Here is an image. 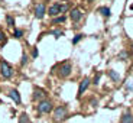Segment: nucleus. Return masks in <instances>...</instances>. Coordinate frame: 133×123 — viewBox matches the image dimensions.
I'll return each mask as SVG.
<instances>
[{"label":"nucleus","instance_id":"obj_23","mask_svg":"<svg viewBox=\"0 0 133 123\" xmlns=\"http://www.w3.org/2000/svg\"><path fill=\"white\" fill-rule=\"evenodd\" d=\"M4 39V32L3 30H0V41H3Z\"/></svg>","mask_w":133,"mask_h":123},{"label":"nucleus","instance_id":"obj_14","mask_svg":"<svg viewBox=\"0 0 133 123\" xmlns=\"http://www.w3.org/2000/svg\"><path fill=\"white\" fill-rule=\"evenodd\" d=\"M109 75H110V78H111V80H114V81H119V78H120L119 74H117L116 71H113V70L109 71Z\"/></svg>","mask_w":133,"mask_h":123},{"label":"nucleus","instance_id":"obj_26","mask_svg":"<svg viewBox=\"0 0 133 123\" xmlns=\"http://www.w3.org/2000/svg\"><path fill=\"white\" fill-rule=\"evenodd\" d=\"M87 2H94V0H87Z\"/></svg>","mask_w":133,"mask_h":123},{"label":"nucleus","instance_id":"obj_2","mask_svg":"<svg viewBox=\"0 0 133 123\" xmlns=\"http://www.w3.org/2000/svg\"><path fill=\"white\" fill-rule=\"evenodd\" d=\"M51 110H52V103H51L49 100H42L38 103V112L42 114L45 113H49Z\"/></svg>","mask_w":133,"mask_h":123},{"label":"nucleus","instance_id":"obj_13","mask_svg":"<svg viewBox=\"0 0 133 123\" xmlns=\"http://www.w3.org/2000/svg\"><path fill=\"white\" fill-rule=\"evenodd\" d=\"M19 123H29V116L26 113H22L19 117Z\"/></svg>","mask_w":133,"mask_h":123},{"label":"nucleus","instance_id":"obj_12","mask_svg":"<svg viewBox=\"0 0 133 123\" xmlns=\"http://www.w3.org/2000/svg\"><path fill=\"white\" fill-rule=\"evenodd\" d=\"M98 12L103 15L104 17H109V16H110V9H109V7H100Z\"/></svg>","mask_w":133,"mask_h":123},{"label":"nucleus","instance_id":"obj_5","mask_svg":"<svg viewBox=\"0 0 133 123\" xmlns=\"http://www.w3.org/2000/svg\"><path fill=\"white\" fill-rule=\"evenodd\" d=\"M45 13H46V7H45L43 3H39L35 7V16H36L38 19H42V17L45 16Z\"/></svg>","mask_w":133,"mask_h":123},{"label":"nucleus","instance_id":"obj_11","mask_svg":"<svg viewBox=\"0 0 133 123\" xmlns=\"http://www.w3.org/2000/svg\"><path fill=\"white\" fill-rule=\"evenodd\" d=\"M122 123H133V116L130 113L123 114V117H122Z\"/></svg>","mask_w":133,"mask_h":123},{"label":"nucleus","instance_id":"obj_17","mask_svg":"<svg viewBox=\"0 0 133 123\" xmlns=\"http://www.w3.org/2000/svg\"><path fill=\"white\" fill-rule=\"evenodd\" d=\"M6 22L9 26H15V19L12 16H6Z\"/></svg>","mask_w":133,"mask_h":123},{"label":"nucleus","instance_id":"obj_8","mask_svg":"<svg viewBox=\"0 0 133 123\" xmlns=\"http://www.w3.org/2000/svg\"><path fill=\"white\" fill-rule=\"evenodd\" d=\"M45 97H46V93H45V91L42 90V88H35V90H33V99L35 100H41V101H42V100H45Z\"/></svg>","mask_w":133,"mask_h":123},{"label":"nucleus","instance_id":"obj_24","mask_svg":"<svg viewBox=\"0 0 133 123\" xmlns=\"http://www.w3.org/2000/svg\"><path fill=\"white\" fill-rule=\"evenodd\" d=\"M38 57V49H33V58Z\"/></svg>","mask_w":133,"mask_h":123},{"label":"nucleus","instance_id":"obj_25","mask_svg":"<svg viewBox=\"0 0 133 123\" xmlns=\"http://www.w3.org/2000/svg\"><path fill=\"white\" fill-rule=\"evenodd\" d=\"M130 9H132V10H133V4H132V6H130Z\"/></svg>","mask_w":133,"mask_h":123},{"label":"nucleus","instance_id":"obj_7","mask_svg":"<svg viewBox=\"0 0 133 123\" xmlns=\"http://www.w3.org/2000/svg\"><path fill=\"white\" fill-rule=\"evenodd\" d=\"M70 17L72 22H78V20H81V17H83V12H81L80 9H72L70 13Z\"/></svg>","mask_w":133,"mask_h":123},{"label":"nucleus","instance_id":"obj_16","mask_svg":"<svg viewBox=\"0 0 133 123\" xmlns=\"http://www.w3.org/2000/svg\"><path fill=\"white\" fill-rule=\"evenodd\" d=\"M83 36H84V35H81V33H78V35H75V38L72 39V43H74V45H75V43H78L81 39H83Z\"/></svg>","mask_w":133,"mask_h":123},{"label":"nucleus","instance_id":"obj_15","mask_svg":"<svg viewBox=\"0 0 133 123\" xmlns=\"http://www.w3.org/2000/svg\"><path fill=\"white\" fill-rule=\"evenodd\" d=\"M129 55H130V54L127 52V51H122V52L119 54V60H123V58L126 60V58H129Z\"/></svg>","mask_w":133,"mask_h":123},{"label":"nucleus","instance_id":"obj_20","mask_svg":"<svg viewBox=\"0 0 133 123\" xmlns=\"http://www.w3.org/2000/svg\"><path fill=\"white\" fill-rule=\"evenodd\" d=\"M52 35H55V38H59V36H62L64 33L61 32V30H54V32H52Z\"/></svg>","mask_w":133,"mask_h":123},{"label":"nucleus","instance_id":"obj_3","mask_svg":"<svg viewBox=\"0 0 133 123\" xmlns=\"http://www.w3.org/2000/svg\"><path fill=\"white\" fill-rule=\"evenodd\" d=\"M71 71H72V65H71V62H68V61H66V62L61 64L58 74H59V77H62V78H66V77L71 74Z\"/></svg>","mask_w":133,"mask_h":123},{"label":"nucleus","instance_id":"obj_9","mask_svg":"<svg viewBox=\"0 0 133 123\" xmlns=\"http://www.w3.org/2000/svg\"><path fill=\"white\" fill-rule=\"evenodd\" d=\"M48 13H49V16H57V15H59L61 13V4L59 3L52 4L49 7V10H48Z\"/></svg>","mask_w":133,"mask_h":123},{"label":"nucleus","instance_id":"obj_6","mask_svg":"<svg viewBox=\"0 0 133 123\" xmlns=\"http://www.w3.org/2000/svg\"><path fill=\"white\" fill-rule=\"evenodd\" d=\"M88 86H90V78H87V77H85V78H84V80L80 83V87H78V94H77V97H81V96H83L84 91L87 90V87H88Z\"/></svg>","mask_w":133,"mask_h":123},{"label":"nucleus","instance_id":"obj_18","mask_svg":"<svg viewBox=\"0 0 133 123\" xmlns=\"http://www.w3.org/2000/svg\"><path fill=\"white\" fill-rule=\"evenodd\" d=\"M22 35H23V30L15 29V32H13V36H15V38H22Z\"/></svg>","mask_w":133,"mask_h":123},{"label":"nucleus","instance_id":"obj_21","mask_svg":"<svg viewBox=\"0 0 133 123\" xmlns=\"http://www.w3.org/2000/svg\"><path fill=\"white\" fill-rule=\"evenodd\" d=\"M100 75H101V74L98 73L96 77H94V84H98V81H100Z\"/></svg>","mask_w":133,"mask_h":123},{"label":"nucleus","instance_id":"obj_22","mask_svg":"<svg viewBox=\"0 0 133 123\" xmlns=\"http://www.w3.org/2000/svg\"><path fill=\"white\" fill-rule=\"evenodd\" d=\"M26 55H23V57H22V65H25V64H26Z\"/></svg>","mask_w":133,"mask_h":123},{"label":"nucleus","instance_id":"obj_4","mask_svg":"<svg viewBox=\"0 0 133 123\" xmlns=\"http://www.w3.org/2000/svg\"><path fill=\"white\" fill-rule=\"evenodd\" d=\"M54 117L57 120H62L66 117V107L65 106H58L54 112Z\"/></svg>","mask_w":133,"mask_h":123},{"label":"nucleus","instance_id":"obj_1","mask_svg":"<svg viewBox=\"0 0 133 123\" xmlns=\"http://www.w3.org/2000/svg\"><path fill=\"white\" fill-rule=\"evenodd\" d=\"M0 74H2V77H3V78H6V80L13 75V68L10 67L9 62L3 61V62L0 64Z\"/></svg>","mask_w":133,"mask_h":123},{"label":"nucleus","instance_id":"obj_19","mask_svg":"<svg viewBox=\"0 0 133 123\" xmlns=\"http://www.w3.org/2000/svg\"><path fill=\"white\" fill-rule=\"evenodd\" d=\"M62 22H65V17H64V16L57 17V19H54V23H62Z\"/></svg>","mask_w":133,"mask_h":123},{"label":"nucleus","instance_id":"obj_10","mask_svg":"<svg viewBox=\"0 0 133 123\" xmlns=\"http://www.w3.org/2000/svg\"><path fill=\"white\" fill-rule=\"evenodd\" d=\"M9 96L15 100V103H16V104H20V103H22V99H20L19 91H17V90H10V91H9Z\"/></svg>","mask_w":133,"mask_h":123}]
</instances>
